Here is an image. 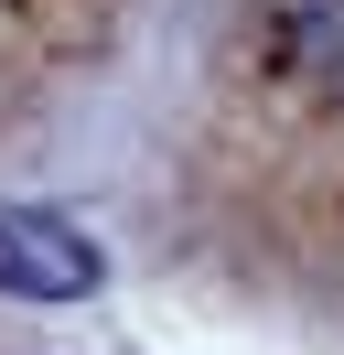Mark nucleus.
<instances>
[{
    "instance_id": "nucleus-1",
    "label": "nucleus",
    "mask_w": 344,
    "mask_h": 355,
    "mask_svg": "<svg viewBox=\"0 0 344 355\" xmlns=\"http://www.w3.org/2000/svg\"><path fill=\"white\" fill-rule=\"evenodd\" d=\"M108 280L97 237L76 216H43V205H0V291L11 302H86Z\"/></svg>"
},
{
    "instance_id": "nucleus-2",
    "label": "nucleus",
    "mask_w": 344,
    "mask_h": 355,
    "mask_svg": "<svg viewBox=\"0 0 344 355\" xmlns=\"http://www.w3.org/2000/svg\"><path fill=\"white\" fill-rule=\"evenodd\" d=\"M269 33L312 97H344V0H269Z\"/></svg>"
}]
</instances>
